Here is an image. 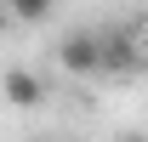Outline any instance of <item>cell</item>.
I'll use <instances>...</instances> for the list:
<instances>
[{"label":"cell","mask_w":148,"mask_h":142,"mask_svg":"<svg viewBox=\"0 0 148 142\" xmlns=\"http://www.w3.org/2000/svg\"><path fill=\"white\" fill-rule=\"evenodd\" d=\"M0 97H6L12 108H23V114H29V108L46 102V80H40L34 68H6V74H0Z\"/></svg>","instance_id":"cell-2"},{"label":"cell","mask_w":148,"mask_h":142,"mask_svg":"<svg viewBox=\"0 0 148 142\" xmlns=\"http://www.w3.org/2000/svg\"><path fill=\"white\" fill-rule=\"evenodd\" d=\"M6 23H12V12H6V6H0V34H6Z\"/></svg>","instance_id":"cell-5"},{"label":"cell","mask_w":148,"mask_h":142,"mask_svg":"<svg viewBox=\"0 0 148 142\" xmlns=\"http://www.w3.org/2000/svg\"><path fill=\"white\" fill-rule=\"evenodd\" d=\"M0 6L12 12V23H46L57 0H0Z\"/></svg>","instance_id":"cell-3"},{"label":"cell","mask_w":148,"mask_h":142,"mask_svg":"<svg viewBox=\"0 0 148 142\" xmlns=\"http://www.w3.org/2000/svg\"><path fill=\"white\" fill-rule=\"evenodd\" d=\"M125 63V46L120 34H97V29H69V34L57 40V68L69 74V80H97V74H108Z\"/></svg>","instance_id":"cell-1"},{"label":"cell","mask_w":148,"mask_h":142,"mask_svg":"<svg viewBox=\"0 0 148 142\" xmlns=\"http://www.w3.org/2000/svg\"><path fill=\"white\" fill-rule=\"evenodd\" d=\"M40 142H51V137H40Z\"/></svg>","instance_id":"cell-6"},{"label":"cell","mask_w":148,"mask_h":142,"mask_svg":"<svg viewBox=\"0 0 148 142\" xmlns=\"http://www.w3.org/2000/svg\"><path fill=\"white\" fill-rule=\"evenodd\" d=\"M114 142H148V131H120Z\"/></svg>","instance_id":"cell-4"}]
</instances>
